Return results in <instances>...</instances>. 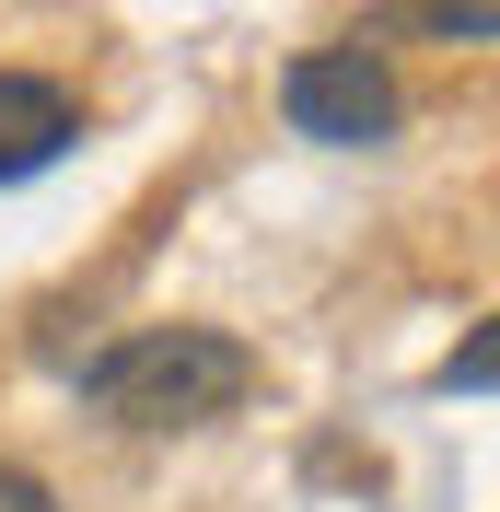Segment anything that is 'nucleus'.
Returning <instances> with one entry per match:
<instances>
[{
	"mask_svg": "<svg viewBox=\"0 0 500 512\" xmlns=\"http://www.w3.org/2000/svg\"><path fill=\"white\" fill-rule=\"evenodd\" d=\"M489 361H500V350H489V326H477V338H466V350H454V361H442V384H466V396H477V384H489Z\"/></svg>",
	"mask_w": 500,
	"mask_h": 512,
	"instance_id": "nucleus-6",
	"label": "nucleus"
},
{
	"mask_svg": "<svg viewBox=\"0 0 500 512\" xmlns=\"http://www.w3.org/2000/svg\"><path fill=\"white\" fill-rule=\"evenodd\" d=\"M419 24H431V35H454V47H489L500 0H419Z\"/></svg>",
	"mask_w": 500,
	"mask_h": 512,
	"instance_id": "nucleus-4",
	"label": "nucleus"
},
{
	"mask_svg": "<svg viewBox=\"0 0 500 512\" xmlns=\"http://www.w3.org/2000/svg\"><path fill=\"white\" fill-rule=\"evenodd\" d=\"M70 140H82V117H70V94H59V82H35V70H0V187L47 175Z\"/></svg>",
	"mask_w": 500,
	"mask_h": 512,
	"instance_id": "nucleus-3",
	"label": "nucleus"
},
{
	"mask_svg": "<svg viewBox=\"0 0 500 512\" xmlns=\"http://www.w3.org/2000/svg\"><path fill=\"white\" fill-rule=\"evenodd\" d=\"M245 396H256V350L221 326H140L105 361H82V408L117 431H198V419H233Z\"/></svg>",
	"mask_w": 500,
	"mask_h": 512,
	"instance_id": "nucleus-1",
	"label": "nucleus"
},
{
	"mask_svg": "<svg viewBox=\"0 0 500 512\" xmlns=\"http://www.w3.org/2000/svg\"><path fill=\"white\" fill-rule=\"evenodd\" d=\"M0 512H59V489L35 478V466H12V454H0Z\"/></svg>",
	"mask_w": 500,
	"mask_h": 512,
	"instance_id": "nucleus-5",
	"label": "nucleus"
},
{
	"mask_svg": "<svg viewBox=\"0 0 500 512\" xmlns=\"http://www.w3.org/2000/svg\"><path fill=\"white\" fill-rule=\"evenodd\" d=\"M280 117L303 140H326V152H373V140H396L407 94H396V70H384V47H303L280 70Z\"/></svg>",
	"mask_w": 500,
	"mask_h": 512,
	"instance_id": "nucleus-2",
	"label": "nucleus"
}]
</instances>
